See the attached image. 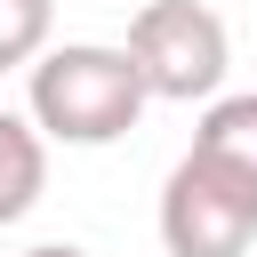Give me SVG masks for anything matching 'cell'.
<instances>
[{
    "label": "cell",
    "mask_w": 257,
    "mask_h": 257,
    "mask_svg": "<svg viewBox=\"0 0 257 257\" xmlns=\"http://www.w3.org/2000/svg\"><path fill=\"white\" fill-rule=\"evenodd\" d=\"M145 80L128 64V48L104 40H64L24 72V120L48 145H120L145 120Z\"/></svg>",
    "instance_id": "1"
},
{
    "label": "cell",
    "mask_w": 257,
    "mask_h": 257,
    "mask_svg": "<svg viewBox=\"0 0 257 257\" xmlns=\"http://www.w3.org/2000/svg\"><path fill=\"white\" fill-rule=\"evenodd\" d=\"M128 64L145 80V96L161 104H217L225 72H233V32L209 0H145L128 16Z\"/></svg>",
    "instance_id": "2"
},
{
    "label": "cell",
    "mask_w": 257,
    "mask_h": 257,
    "mask_svg": "<svg viewBox=\"0 0 257 257\" xmlns=\"http://www.w3.org/2000/svg\"><path fill=\"white\" fill-rule=\"evenodd\" d=\"M161 249L169 257H249L257 249V193L217 161L185 153L161 185Z\"/></svg>",
    "instance_id": "3"
},
{
    "label": "cell",
    "mask_w": 257,
    "mask_h": 257,
    "mask_svg": "<svg viewBox=\"0 0 257 257\" xmlns=\"http://www.w3.org/2000/svg\"><path fill=\"white\" fill-rule=\"evenodd\" d=\"M185 153L217 161L225 177H241V185L257 193V88H241V96H217V104L201 112V128H193V145H185Z\"/></svg>",
    "instance_id": "4"
},
{
    "label": "cell",
    "mask_w": 257,
    "mask_h": 257,
    "mask_svg": "<svg viewBox=\"0 0 257 257\" xmlns=\"http://www.w3.org/2000/svg\"><path fill=\"white\" fill-rule=\"evenodd\" d=\"M40 193H48V137L0 104V225H16Z\"/></svg>",
    "instance_id": "5"
},
{
    "label": "cell",
    "mask_w": 257,
    "mask_h": 257,
    "mask_svg": "<svg viewBox=\"0 0 257 257\" xmlns=\"http://www.w3.org/2000/svg\"><path fill=\"white\" fill-rule=\"evenodd\" d=\"M48 32H56V0H0V72H32L48 56Z\"/></svg>",
    "instance_id": "6"
},
{
    "label": "cell",
    "mask_w": 257,
    "mask_h": 257,
    "mask_svg": "<svg viewBox=\"0 0 257 257\" xmlns=\"http://www.w3.org/2000/svg\"><path fill=\"white\" fill-rule=\"evenodd\" d=\"M24 257H88L80 241H40V249H24Z\"/></svg>",
    "instance_id": "7"
}]
</instances>
